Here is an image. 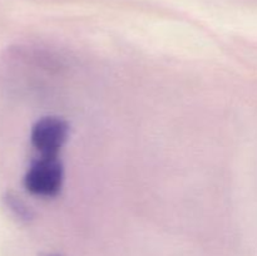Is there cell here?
<instances>
[{
    "instance_id": "1",
    "label": "cell",
    "mask_w": 257,
    "mask_h": 256,
    "mask_svg": "<svg viewBox=\"0 0 257 256\" xmlns=\"http://www.w3.org/2000/svg\"><path fill=\"white\" fill-rule=\"evenodd\" d=\"M64 171L57 156H40L28 168L24 186L30 193L40 197H53L62 188Z\"/></svg>"
},
{
    "instance_id": "2",
    "label": "cell",
    "mask_w": 257,
    "mask_h": 256,
    "mask_svg": "<svg viewBox=\"0 0 257 256\" xmlns=\"http://www.w3.org/2000/svg\"><path fill=\"white\" fill-rule=\"evenodd\" d=\"M69 125L59 117H43L34 123L30 133L32 145L40 156H57L67 142Z\"/></svg>"
},
{
    "instance_id": "3",
    "label": "cell",
    "mask_w": 257,
    "mask_h": 256,
    "mask_svg": "<svg viewBox=\"0 0 257 256\" xmlns=\"http://www.w3.org/2000/svg\"><path fill=\"white\" fill-rule=\"evenodd\" d=\"M3 201H4V205L7 206L8 210L20 221H24V222H28V221H32L33 217H34V213H33L32 208L22 200V197L17 195L14 192H7L3 197Z\"/></svg>"
},
{
    "instance_id": "4",
    "label": "cell",
    "mask_w": 257,
    "mask_h": 256,
    "mask_svg": "<svg viewBox=\"0 0 257 256\" xmlns=\"http://www.w3.org/2000/svg\"><path fill=\"white\" fill-rule=\"evenodd\" d=\"M43 256H58V255H54V253H45V255Z\"/></svg>"
}]
</instances>
